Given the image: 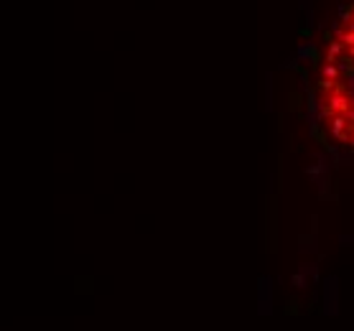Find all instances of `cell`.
I'll list each match as a JSON object with an SVG mask.
<instances>
[{"instance_id":"obj_1","label":"cell","mask_w":354,"mask_h":331,"mask_svg":"<svg viewBox=\"0 0 354 331\" xmlns=\"http://www.w3.org/2000/svg\"><path fill=\"white\" fill-rule=\"evenodd\" d=\"M318 122L331 140L354 151V5L334 31L316 89Z\"/></svg>"}]
</instances>
